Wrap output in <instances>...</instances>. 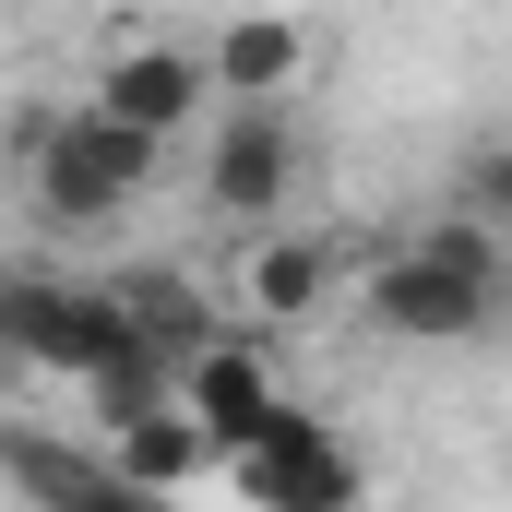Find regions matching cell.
<instances>
[{"label": "cell", "instance_id": "6da1fadb", "mask_svg": "<svg viewBox=\"0 0 512 512\" xmlns=\"http://www.w3.org/2000/svg\"><path fill=\"white\" fill-rule=\"evenodd\" d=\"M501 286H512L501 227L441 215V227H417V239L370 274V334H393V346H465V334L501 322Z\"/></svg>", "mask_w": 512, "mask_h": 512}, {"label": "cell", "instance_id": "7a4b0ae2", "mask_svg": "<svg viewBox=\"0 0 512 512\" xmlns=\"http://www.w3.org/2000/svg\"><path fill=\"white\" fill-rule=\"evenodd\" d=\"M155 155L167 143L120 131L108 108H36V120H12V167H24V191H36L48 227H108V215H131L155 191Z\"/></svg>", "mask_w": 512, "mask_h": 512}, {"label": "cell", "instance_id": "3957f363", "mask_svg": "<svg viewBox=\"0 0 512 512\" xmlns=\"http://www.w3.org/2000/svg\"><path fill=\"white\" fill-rule=\"evenodd\" d=\"M0 358L24 370H60V382H96L131 358V322L108 310V286H48V274H0ZM155 358V346H143Z\"/></svg>", "mask_w": 512, "mask_h": 512}, {"label": "cell", "instance_id": "277c9868", "mask_svg": "<svg viewBox=\"0 0 512 512\" xmlns=\"http://www.w3.org/2000/svg\"><path fill=\"white\" fill-rule=\"evenodd\" d=\"M227 477H239V501L251 512H358V453L322 429V417H274L251 453H227Z\"/></svg>", "mask_w": 512, "mask_h": 512}, {"label": "cell", "instance_id": "5b68a950", "mask_svg": "<svg viewBox=\"0 0 512 512\" xmlns=\"http://www.w3.org/2000/svg\"><path fill=\"white\" fill-rule=\"evenodd\" d=\"M286 191H298V131H286V108H274V96H262V108H227V131L203 143V203H215L227 227H262Z\"/></svg>", "mask_w": 512, "mask_h": 512}, {"label": "cell", "instance_id": "8992f818", "mask_svg": "<svg viewBox=\"0 0 512 512\" xmlns=\"http://www.w3.org/2000/svg\"><path fill=\"white\" fill-rule=\"evenodd\" d=\"M167 393H179V417L203 429V453H251L262 429L286 417V393L262 382V358L239 346V334H215L203 358H179V370H167Z\"/></svg>", "mask_w": 512, "mask_h": 512}, {"label": "cell", "instance_id": "52a82bcc", "mask_svg": "<svg viewBox=\"0 0 512 512\" xmlns=\"http://www.w3.org/2000/svg\"><path fill=\"white\" fill-rule=\"evenodd\" d=\"M96 108H108L120 131H143V143H167V131H191L203 108H215V84H203L191 48H120L108 84H96Z\"/></svg>", "mask_w": 512, "mask_h": 512}, {"label": "cell", "instance_id": "ba28073f", "mask_svg": "<svg viewBox=\"0 0 512 512\" xmlns=\"http://www.w3.org/2000/svg\"><path fill=\"white\" fill-rule=\"evenodd\" d=\"M0 477L24 489L36 512H179V501H155V489H120L96 453H60V441H12L0 429Z\"/></svg>", "mask_w": 512, "mask_h": 512}, {"label": "cell", "instance_id": "9c48e42d", "mask_svg": "<svg viewBox=\"0 0 512 512\" xmlns=\"http://www.w3.org/2000/svg\"><path fill=\"white\" fill-rule=\"evenodd\" d=\"M108 310L131 322V346H155L167 370H179V358H203V346L227 334V310H215V298H203L191 274H167V262H143V274H120V286H108Z\"/></svg>", "mask_w": 512, "mask_h": 512}, {"label": "cell", "instance_id": "30bf717a", "mask_svg": "<svg viewBox=\"0 0 512 512\" xmlns=\"http://www.w3.org/2000/svg\"><path fill=\"white\" fill-rule=\"evenodd\" d=\"M96 465H108L120 489H155V501H179V489H191L215 453H203V429H191L179 405H155V417H120V429H108V453H96Z\"/></svg>", "mask_w": 512, "mask_h": 512}, {"label": "cell", "instance_id": "8fae6325", "mask_svg": "<svg viewBox=\"0 0 512 512\" xmlns=\"http://www.w3.org/2000/svg\"><path fill=\"white\" fill-rule=\"evenodd\" d=\"M298 60H310V48H298V24H286V12H239V24L215 36V60H203V84H215L227 108H262V96H274V84H286Z\"/></svg>", "mask_w": 512, "mask_h": 512}, {"label": "cell", "instance_id": "7c38bea8", "mask_svg": "<svg viewBox=\"0 0 512 512\" xmlns=\"http://www.w3.org/2000/svg\"><path fill=\"white\" fill-rule=\"evenodd\" d=\"M239 286H251L262 322H310V310L334 298V239H322V227H286V239H262V251H251Z\"/></svg>", "mask_w": 512, "mask_h": 512}, {"label": "cell", "instance_id": "4fadbf2b", "mask_svg": "<svg viewBox=\"0 0 512 512\" xmlns=\"http://www.w3.org/2000/svg\"><path fill=\"white\" fill-rule=\"evenodd\" d=\"M96 417H108V429H120V417H155V405H167V358H143V346H131L120 370H96Z\"/></svg>", "mask_w": 512, "mask_h": 512}, {"label": "cell", "instance_id": "5bb4252c", "mask_svg": "<svg viewBox=\"0 0 512 512\" xmlns=\"http://www.w3.org/2000/svg\"><path fill=\"white\" fill-rule=\"evenodd\" d=\"M453 215H477V227H512V143L489 131V143H465V203Z\"/></svg>", "mask_w": 512, "mask_h": 512}]
</instances>
